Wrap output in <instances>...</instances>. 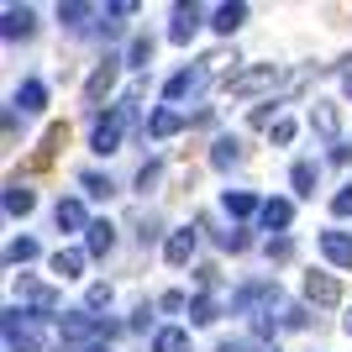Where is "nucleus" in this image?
<instances>
[{"mask_svg": "<svg viewBox=\"0 0 352 352\" xmlns=\"http://www.w3.org/2000/svg\"><path fill=\"white\" fill-rule=\"evenodd\" d=\"M85 190H89V195H100V200H105V195H111V179H100V174H85Z\"/></svg>", "mask_w": 352, "mask_h": 352, "instance_id": "obj_33", "label": "nucleus"}, {"mask_svg": "<svg viewBox=\"0 0 352 352\" xmlns=\"http://www.w3.org/2000/svg\"><path fill=\"white\" fill-rule=\"evenodd\" d=\"M53 221H58V232H89V221H85V206H79V200H58Z\"/></svg>", "mask_w": 352, "mask_h": 352, "instance_id": "obj_10", "label": "nucleus"}, {"mask_svg": "<svg viewBox=\"0 0 352 352\" xmlns=\"http://www.w3.org/2000/svg\"><path fill=\"white\" fill-rule=\"evenodd\" d=\"M21 294H27V300H37L43 310H58V294L47 289V284H37V279H21Z\"/></svg>", "mask_w": 352, "mask_h": 352, "instance_id": "obj_22", "label": "nucleus"}, {"mask_svg": "<svg viewBox=\"0 0 352 352\" xmlns=\"http://www.w3.org/2000/svg\"><path fill=\"white\" fill-rule=\"evenodd\" d=\"M43 100H47V89L37 85V79H27V85L16 89V111H21V116H37V111H43Z\"/></svg>", "mask_w": 352, "mask_h": 352, "instance_id": "obj_11", "label": "nucleus"}, {"mask_svg": "<svg viewBox=\"0 0 352 352\" xmlns=\"http://www.w3.org/2000/svg\"><path fill=\"white\" fill-rule=\"evenodd\" d=\"M190 252H195V232H190V226H184V232H174V236H168V248H163V258H168V263H190Z\"/></svg>", "mask_w": 352, "mask_h": 352, "instance_id": "obj_13", "label": "nucleus"}, {"mask_svg": "<svg viewBox=\"0 0 352 352\" xmlns=\"http://www.w3.org/2000/svg\"><path fill=\"white\" fill-rule=\"evenodd\" d=\"M126 63H132V69H147V63H153V37H132V47H126Z\"/></svg>", "mask_w": 352, "mask_h": 352, "instance_id": "obj_25", "label": "nucleus"}, {"mask_svg": "<svg viewBox=\"0 0 352 352\" xmlns=\"http://www.w3.org/2000/svg\"><path fill=\"white\" fill-rule=\"evenodd\" d=\"M289 252H294L289 236H274V242H268V258H289Z\"/></svg>", "mask_w": 352, "mask_h": 352, "instance_id": "obj_35", "label": "nucleus"}, {"mask_svg": "<svg viewBox=\"0 0 352 352\" xmlns=\"http://www.w3.org/2000/svg\"><path fill=\"white\" fill-rule=\"evenodd\" d=\"M32 206H37V195L27 184H6V210L11 216H32Z\"/></svg>", "mask_w": 352, "mask_h": 352, "instance_id": "obj_15", "label": "nucleus"}, {"mask_svg": "<svg viewBox=\"0 0 352 352\" xmlns=\"http://www.w3.org/2000/svg\"><path fill=\"white\" fill-rule=\"evenodd\" d=\"M236 158H242V147H236V137H221V142H216V153H210V163H216V168H232Z\"/></svg>", "mask_w": 352, "mask_h": 352, "instance_id": "obj_23", "label": "nucleus"}, {"mask_svg": "<svg viewBox=\"0 0 352 352\" xmlns=\"http://www.w3.org/2000/svg\"><path fill=\"white\" fill-rule=\"evenodd\" d=\"M32 32V6H6V37H27Z\"/></svg>", "mask_w": 352, "mask_h": 352, "instance_id": "obj_17", "label": "nucleus"}, {"mask_svg": "<svg viewBox=\"0 0 352 352\" xmlns=\"http://www.w3.org/2000/svg\"><path fill=\"white\" fill-rule=\"evenodd\" d=\"M179 126H184V116H179V111H168V105L147 116V137H174Z\"/></svg>", "mask_w": 352, "mask_h": 352, "instance_id": "obj_12", "label": "nucleus"}, {"mask_svg": "<svg viewBox=\"0 0 352 352\" xmlns=\"http://www.w3.org/2000/svg\"><path fill=\"white\" fill-rule=\"evenodd\" d=\"M111 85H116V58H105L100 69L89 74V85H85V100H89V105H100L105 95H111Z\"/></svg>", "mask_w": 352, "mask_h": 352, "instance_id": "obj_6", "label": "nucleus"}, {"mask_svg": "<svg viewBox=\"0 0 352 352\" xmlns=\"http://www.w3.org/2000/svg\"><path fill=\"white\" fill-rule=\"evenodd\" d=\"M331 210H337V216H352V184H342V190L331 195Z\"/></svg>", "mask_w": 352, "mask_h": 352, "instance_id": "obj_31", "label": "nucleus"}, {"mask_svg": "<svg viewBox=\"0 0 352 352\" xmlns=\"http://www.w3.org/2000/svg\"><path fill=\"white\" fill-rule=\"evenodd\" d=\"M153 352H190V331H179V326L158 331V337H153Z\"/></svg>", "mask_w": 352, "mask_h": 352, "instance_id": "obj_19", "label": "nucleus"}, {"mask_svg": "<svg viewBox=\"0 0 352 352\" xmlns=\"http://www.w3.org/2000/svg\"><path fill=\"white\" fill-rule=\"evenodd\" d=\"M195 32H200V6H174V27H168V37H174V43H190Z\"/></svg>", "mask_w": 352, "mask_h": 352, "instance_id": "obj_8", "label": "nucleus"}, {"mask_svg": "<svg viewBox=\"0 0 352 352\" xmlns=\"http://www.w3.org/2000/svg\"><path fill=\"white\" fill-rule=\"evenodd\" d=\"M347 95H352V74H347Z\"/></svg>", "mask_w": 352, "mask_h": 352, "instance_id": "obj_39", "label": "nucleus"}, {"mask_svg": "<svg viewBox=\"0 0 352 352\" xmlns=\"http://www.w3.org/2000/svg\"><path fill=\"white\" fill-rule=\"evenodd\" d=\"M89 310H100V305H111V284H89Z\"/></svg>", "mask_w": 352, "mask_h": 352, "instance_id": "obj_32", "label": "nucleus"}, {"mask_svg": "<svg viewBox=\"0 0 352 352\" xmlns=\"http://www.w3.org/2000/svg\"><path fill=\"white\" fill-rule=\"evenodd\" d=\"M321 252L337 268H352V236L347 232H321Z\"/></svg>", "mask_w": 352, "mask_h": 352, "instance_id": "obj_7", "label": "nucleus"}, {"mask_svg": "<svg viewBox=\"0 0 352 352\" xmlns=\"http://www.w3.org/2000/svg\"><path fill=\"white\" fill-rule=\"evenodd\" d=\"M190 321L195 326H210V321H216V305H210V300H195V305H190Z\"/></svg>", "mask_w": 352, "mask_h": 352, "instance_id": "obj_28", "label": "nucleus"}, {"mask_svg": "<svg viewBox=\"0 0 352 352\" xmlns=\"http://www.w3.org/2000/svg\"><path fill=\"white\" fill-rule=\"evenodd\" d=\"M274 85H279V69H274V63H258V69L232 74V79H226L232 95H258V89H274Z\"/></svg>", "mask_w": 352, "mask_h": 352, "instance_id": "obj_4", "label": "nucleus"}, {"mask_svg": "<svg viewBox=\"0 0 352 352\" xmlns=\"http://www.w3.org/2000/svg\"><path fill=\"white\" fill-rule=\"evenodd\" d=\"M85 248H89V258H105V252L116 248V226H111V221H89Z\"/></svg>", "mask_w": 352, "mask_h": 352, "instance_id": "obj_9", "label": "nucleus"}, {"mask_svg": "<svg viewBox=\"0 0 352 352\" xmlns=\"http://www.w3.org/2000/svg\"><path fill=\"white\" fill-rule=\"evenodd\" d=\"M121 326L116 321H95L89 310H69V316H58V337L74 342V347H85V342H95V347H105V342L116 337Z\"/></svg>", "mask_w": 352, "mask_h": 352, "instance_id": "obj_1", "label": "nucleus"}, {"mask_svg": "<svg viewBox=\"0 0 352 352\" xmlns=\"http://www.w3.org/2000/svg\"><path fill=\"white\" fill-rule=\"evenodd\" d=\"M226 210H232V216H252V210H263V206H258L248 190H226Z\"/></svg>", "mask_w": 352, "mask_h": 352, "instance_id": "obj_24", "label": "nucleus"}, {"mask_svg": "<svg viewBox=\"0 0 352 352\" xmlns=\"http://www.w3.org/2000/svg\"><path fill=\"white\" fill-rule=\"evenodd\" d=\"M158 305H163V310H184V305H190V300H184V294H179V289H168V294H163V300H158Z\"/></svg>", "mask_w": 352, "mask_h": 352, "instance_id": "obj_36", "label": "nucleus"}, {"mask_svg": "<svg viewBox=\"0 0 352 352\" xmlns=\"http://www.w3.org/2000/svg\"><path fill=\"white\" fill-rule=\"evenodd\" d=\"M242 21H248V6H221V11H216V21H210V27H216V32H226V37H232V32L242 27Z\"/></svg>", "mask_w": 352, "mask_h": 352, "instance_id": "obj_20", "label": "nucleus"}, {"mask_svg": "<svg viewBox=\"0 0 352 352\" xmlns=\"http://www.w3.org/2000/svg\"><path fill=\"white\" fill-rule=\"evenodd\" d=\"M305 300H316V305H337L342 284L331 279V274H305Z\"/></svg>", "mask_w": 352, "mask_h": 352, "instance_id": "obj_5", "label": "nucleus"}, {"mask_svg": "<svg viewBox=\"0 0 352 352\" xmlns=\"http://www.w3.org/2000/svg\"><path fill=\"white\" fill-rule=\"evenodd\" d=\"M126 116H132V111H126V105H116L111 116H100V121H95V132H89V147H95L100 158L121 147V132H126Z\"/></svg>", "mask_w": 352, "mask_h": 352, "instance_id": "obj_3", "label": "nucleus"}, {"mask_svg": "<svg viewBox=\"0 0 352 352\" xmlns=\"http://www.w3.org/2000/svg\"><path fill=\"white\" fill-rule=\"evenodd\" d=\"M274 142H279V147L294 142V121H274Z\"/></svg>", "mask_w": 352, "mask_h": 352, "instance_id": "obj_34", "label": "nucleus"}, {"mask_svg": "<svg viewBox=\"0 0 352 352\" xmlns=\"http://www.w3.org/2000/svg\"><path fill=\"white\" fill-rule=\"evenodd\" d=\"M347 331H352V310H347Z\"/></svg>", "mask_w": 352, "mask_h": 352, "instance_id": "obj_38", "label": "nucleus"}, {"mask_svg": "<svg viewBox=\"0 0 352 352\" xmlns=\"http://www.w3.org/2000/svg\"><path fill=\"white\" fill-rule=\"evenodd\" d=\"M158 179H163V168H158V163H142V174H137V190H153V184H158Z\"/></svg>", "mask_w": 352, "mask_h": 352, "instance_id": "obj_29", "label": "nucleus"}, {"mask_svg": "<svg viewBox=\"0 0 352 352\" xmlns=\"http://www.w3.org/2000/svg\"><path fill=\"white\" fill-rule=\"evenodd\" d=\"M89 6H58V21H69V27H85Z\"/></svg>", "mask_w": 352, "mask_h": 352, "instance_id": "obj_30", "label": "nucleus"}, {"mask_svg": "<svg viewBox=\"0 0 352 352\" xmlns=\"http://www.w3.org/2000/svg\"><path fill=\"white\" fill-rule=\"evenodd\" d=\"M190 89H200V74H174V79H168V85H163V95H168V100H184V95H190Z\"/></svg>", "mask_w": 352, "mask_h": 352, "instance_id": "obj_21", "label": "nucleus"}, {"mask_svg": "<svg viewBox=\"0 0 352 352\" xmlns=\"http://www.w3.org/2000/svg\"><path fill=\"white\" fill-rule=\"evenodd\" d=\"M226 352H274V347H226Z\"/></svg>", "mask_w": 352, "mask_h": 352, "instance_id": "obj_37", "label": "nucleus"}, {"mask_svg": "<svg viewBox=\"0 0 352 352\" xmlns=\"http://www.w3.org/2000/svg\"><path fill=\"white\" fill-rule=\"evenodd\" d=\"M79 268H85V252L79 248H58L53 252V274H58V279H79Z\"/></svg>", "mask_w": 352, "mask_h": 352, "instance_id": "obj_14", "label": "nucleus"}, {"mask_svg": "<svg viewBox=\"0 0 352 352\" xmlns=\"http://www.w3.org/2000/svg\"><path fill=\"white\" fill-rule=\"evenodd\" d=\"M47 331L32 310H6V347L11 352H43Z\"/></svg>", "mask_w": 352, "mask_h": 352, "instance_id": "obj_2", "label": "nucleus"}, {"mask_svg": "<svg viewBox=\"0 0 352 352\" xmlns=\"http://www.w3.org/2000/svg\"><path fill=\"white\" fill-rule=\"evenodd\" d=\"M294 195H316V163H294Z\"/></svg>", "mask_w": 352, "mask_h": 352, "instance_id": "obj_26", "label": "nucleus"}, {"mask_svg": "<svg viewBox=\"0 0 352 352\" xmlns=\"http://www.w3.org/2000/svg\"><path fill=\"white\" fill-rule=\"evenodd\" d=\"M258 216H263V226L274 232V226H289L294 206H289V200H263V210H258Z\"/></svg>", "mask_w": 352, "mask_h": 352, "instance_id": "obj_18", "label": "nucleus"}, {"mask_svg": "<svg viewBox=\"0 0 352 352\" xmlns=\"http://www.w3.org/2000/svg\"><path fill=\"white\" fill-rule=\"evenodd\" d=\"M6 258H11V263H32V258H37V242H32V236H21V242H11V248H6Z\"/></svg>", "mask_w": 352, "mask_h": 352, "instance_id": "obj_27", "label": "nucleus"}, {"mask_svg": "<svg viewBox=\"0 0 352 352\" xmlns=\"http://www.w3.org/2000/svg\"><path fill=\"white\" fill-rule=\"evenodd\" d=\"M310 126H316L321 137H337V126H342V121H337V111H331L326 100H316V105H310Z\"/></svg>", "mask_w": 352, "mask_h": 352, "instance_id": "obj_16", "label": "nucleus"}]
</instances>
